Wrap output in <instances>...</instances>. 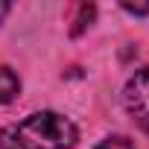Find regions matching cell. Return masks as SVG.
<instances>
[{
	"mask_svg": "<svg viewBox=\"0 0 149 149\" xmlns=\"http://www.w3.org/2000/svg\"><path fill=\"white\" fill-rule=\"evenodd\" d=\"M21 94V79L12 67H0V105L12 102Z\"/></svg>",
	"mask_w": 149,
	"mask_h": 149,
	"instance_id": "3957f363",
	"label": "cell"
},
{
	"mask_svg": "<svg viewBox=\"0 0 149 149\" xmlns=\"http://www.w3.org/2000/svg\"><path fill=\"white\" fill-rule=\"evenodd\" d=\"M79 140V129L64 114L38 111L0 132V149H70Z\"/></svg>",
	"mask_w": 149,
	"mask_h": 149,
	"instance_id": "6da1fadb",
	"label": "cell"
},
{
	"mask_svg": "<svg viewBox=\"0 0 149 149\" xmlns=\"http://www.w3.org/2000/svg\"><path fill=\"white\" fill-rule=\"evenodd\" d=\"M6 15H9V3H3V0H0V21H3Z\"/></svg>",
	"mask_w": 149,
	"mask_h": 149,
	"instance_id": "8992f818",
	"label": "cell"
},
{
	"mask_svg": "<svg viewBox=\"0 0 149 149\" xmlns=\"http://www.w3.org/2000/svg\"><path fill=\"white\" fill-rule=\"evenodd\" d=\"M126 12H134V15H146L149 12V3H123Z\"/></svg>",
	"mask_w": 149,
	"mask_h": 149,
	"instance_id": "5b68a950",
	"label": "cell"
},
{
	"mask_svg": "<svg viewBox=\"0 0 149 149\" xmlns=\"http://www.w3.org/2000/svg\"><path fill=\"white\" fill-rule=\"evenodd\" d=\"M97 149H134V143L123 134H114V137H105L102 143H97Z\"/></svg>",
	"mask_w": 149,
	"mask_h": 149,
	"instance_id": "277c9868",
	"label": "cell"
},
{
	"mask_svg": "<svg viewBox=\"0 0 149 149\" xmlns=\"http://www.w3.org/2000/svg\"><path fill=\"white\" fill-rule=\"evenodd\" d=\"M123 102H126V111L132 114V120L149 134V67L137 70L126 82Z\"/></svg>",
	"mask_w": 149,
	"mask_h": 149,
	"instance_id": "7a4b0ae2",
	"label": "cell"
}]
</instances>
